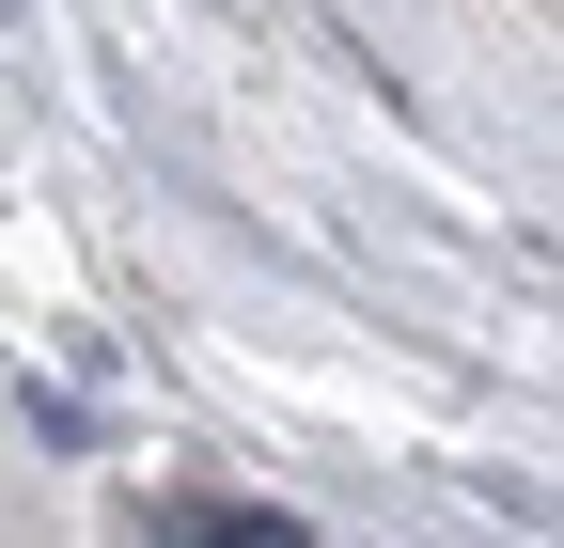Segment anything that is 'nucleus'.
I'll return each instance as SVG.
<instances>
[{
  "mask_svg": "<svg viewBox=\"0 0 564 548\" xmlns=\"http://www.w3.org/2000/svg\"><path fill=\"white\" fill-rule=\"evenodd\" d=\"M0 407H17L32 439H63V454H95V424H79V392H47V376H0Z\"/></svg>",
  "mask_w": 564,
  "mask_h": 548,
  "instance_id": "obj_1",
  "label": "nucleus"
}]
</instances>
